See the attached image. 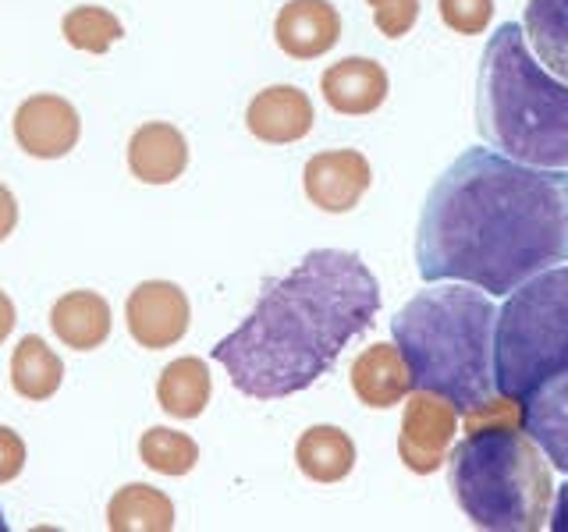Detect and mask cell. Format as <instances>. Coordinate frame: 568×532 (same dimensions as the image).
Masks as SVG:
<instances>
[{
    "mask_svg": "<svg viewBox=\"0 0 568 532\" xmlns=\"http://www.w3.org/2000/svg\"><path fill=\"white\" fill-rule=\"evenodd\" d=\"M352 390L366 408H390L408 398L413 377L398 345H369L352 362Z\"/></svg>",
    "mask_w": 568,
    "mask_h": 532,
    "instance_id": "16",
    "label": "cell"
},
{
    "mask_svg": "<svg viewBox=\"0 0 568 532\" xmlns=\"http://www.w3.org/2000/svg\"><path fill=\"white\" fill-rule=\"evenodd\" d=\"M526 35L537 61L568 82V0H529Z\"/></svg>",
    "mask_w": 568,
    "mask_h": 532,
    "instance_id": "22",
    "label": "cell"
},
{
    "mask_svg": "<svg viewBox=\"0 0 568 532\" xmlns=\"http://www.w3.org/2000/svg\"><path fill=\"white\" fill-rule=\"evenodd\" d=\"M476 129L497 153L532 167H568V82L529 58L523 25L490 35L476 79Z\"/></svg>",
    "mask_w": 568,
    "mask_h": 532,
    "instance_id": "4",
    "label": "cell"
},
{
    "mask_svg": "<svg viewBox=\"0 0 568 532\" xmlns=\"http://www.w3.org/2000/svg\"><path fill=\"white\" fill-rule=\"evenodd\" d=\"M14 224H18V203H14V195H11V188L0 182V242H4L11 231H14Z\"/></svg>",
    "mask_w": 568,
    "mask_h": 532,
    "instance_id": "28",
    "label": "cell"
},
{
    "mask_svg": "<svg viewBox=\"0 0 568 532\" xmlns=\"http://www.w3.org/2000/svg\"><path fill=\"white\" fill-rule=\"evenodd\" d=\"M189 167V142L168 121H150L135 129L129 142V171L146 185H171Z\"/></svg>",
    "mask_w": 568,
    "mask_h": 532,
    "instance_id": "15",
    "label": "cell"
},
{
    "mask_svg": "<svg viewBox=\"0 0 568 532\" xmlns=\"http://www.w3.org/2000/svg\"><path fill=\"white\" fill-rule=\"evenodd\" d=\"M373 8V22L387 35V40H402L413 32L419 18V0H366Z\"/></svg>",
    "mask_w": 568,
    "mask_h": 532,
    "instance_id": "26",
    "label": "cell"
},
{
    "mask_svg": "<svg viewBox=\"0 0 568 532\" xmlns=\"http://www.w3.org/2000/svg\"><path fill=\"white\" fill-rule=\"evenodd\" d=\"M174 519V501L150 483L121 487L106 504V525L114 532H171Z\"/></svg>",
    "mask_w": 568,
    "mask_h": 532,
    "instance_id": "20",
    "label": "cell"
},
{
    "mask_svg": "<svg viewBox=\"0 0 568 532\" xmlns=\"http://www.w3.org/2000/svg\"><path fill=\"white\" fill-rule=\"evenodd\" d=\"M377 313L381 284L369 266L345 248H313L284 277L266 280L256 309L210 355L245 398H292L331 372Z\"/></svg>",
    "mask_w": 568,
    "mask_h": 532,
    "instance_id": "2",
    "label": "cell"
},
{
    "mask_svg": "<svg viewBox=\"0 0 568 532\" xmlns=\"http://www.w3.org/2000/svg\"><path fill=\"white\" fill-rule=\"evenodd\" d=\"M295 466L313 483H342L355 469V443L337 426H310L295 443Z\"/></svg>",
    "mask_w": 568,
    "mask_h": 532,
    "instance_id": "18",
    "label": "cell"
},
{
    "mask_svg": "<svg viewBox=\"0 0 568 532\" xmlns=\"http://www.w3.org/2000/svg\"><path fill=\"white\" fill-rule=\"evenodd\" d=\"M458 433V408L434 395V390H416L405 405L402 433H398V458L408 472L430 475L444 466V454L452 451Z\"/></svg>",
    "mask_w": 568,
    "mask_h": 532,
    "instance_id": "7",
    "label": "cell"
},
{
    "mask_svg": "<svg viewBox=\"0 0 568 532\" xmlns=\"http://www.w3.org/2000/svg\"><path fill=\"white\" fill-rule=\"evenodd\" d=\"M320 93H324L331 111L363 117V114L381 111L390 93V82H387L384 64L369 58H345L320 75Z\"/></svg>",
    "mask_w": 568,
    "mask_h": 532,
    "instance_id": "14",
    "label": "cell"
},
{
    "mask_svg": "<svg viewBox=\"0 0 568 532\" xmlns=\"http://www.w3.org/2000/svg\"><path fill=\"white\" fill-rule=\"evenodd\" d=\"M82 121L64 96L36 93L14 111V139L36 160H61L79 146Z\"/></svg>",
    "mask_w": 568,
    "mask_h": 532,
    "instance_id": "9",
    "label": "cell"
},
{
    "mask_svg": "<svg viewBox=\"0 0 568 532\" xmlns=\"http://www.w3.org/2000/svg\"><path fill=\"white\" fill-rule=\"evenodd\" d=\"M139 458H142V466L160 475H185L195 469V461H200V443L189 433L168 430V426H150V430L139 437Z\"/></svg>",
    "mask_w": 568,
    "mask_h": 532,
    "instance_id": "23",
    "label": "cell"
},
{
    "mask_svg": "<svg viewBox=\"0 0 568 532\" xmlns=\"http://www.w3.org/2000/svg\"><path fill=\"white\" fill-rule=\"evenodd\" d=\"M568 263V167L519 164L497 150H466L426 192L416 270L426 284L466 280L511 295Z\"/></svg>",
    "mask_w": 568,
    "mask_h": 532,
    "instance_id": "1",
    "label": "cell"
},
{
    "mask_svg": "<svg viewBox=\"0 0 568 532\" xmlns=\"http://www.w3.org/2000/svg\"><path fill=\"white\" fill-rule=\"evenodd\" d=\"M561 369H568V263L519 284L494 327V383L505 398L523 405Z\"/></svg>",
    "mask_w": 568,
    "mask_h": 532,
    "instance_id": "6",
    "label": "cell"
},
{
    "mask_svg": "<svg viewBox=\"0 0 568 532\" xmlns=\"http://www.w3.org/2000/svg\"><path fill=\"white\" fill-rule=\"evenodd\" d=\"M189 298L171 280H142L124 306V324H129L132 341L150 351L174 348L189 334Z\"/></svg>",
    "mask_w": 568,
    "mask_h": 532,
    "instance_id": "8",
    "label": "cell"
},
{
    "mask_svg": "<svg viewBox=\"0 0 568 532\" xmlns=\"http://www.w3.org/2000/svg\"><path fill=\"white\" fill-rule=\"evenodd\" d=\"M64 383V362L43 337H22L11 355V387L26 401H47L61 390Z\"/></svg>",
    "mask_w": 568,
    "mask_h": 532,
    "instance_id": "21",
    "label": "cell"
},
{
    "mask_svg": "<svg viewBox=\"0 0 568 532\" xmlns=\"http://www.w3.org/2000/svg\"><path fill=\"white\" fill-rule=\"evenodd\" d=\"M313 100L298 85H271L253 96L245 111V124L260 142L288 146L313 132Z\"/></svg>",
    "mask_w": 568,
    "mask_h": 532,
    "instance_id": "13",
    "label": "cell"
},
{
    "mask_svg": "<svg viewBox=\"0 0 568 532\" xmlns=\"http://www.w3.org/2000/svg\"><path fill=\"white\" fill-rule=\"evenodd\" d=\"M547 529L550 532H568V483L558 487V501H555V508H550V514H547Z\"/></svg>",
    "mask_w": 568,
    "mask_h": 532,
    "instance_id": "29",
    "label": "cell"
},
{
    "mask_svg": "<svg viewBox=\"0 0 568 532\" xmlns=\"http://www.w3.org/2000/svg\"><path fill=\"white\" fill-rule=\"evenodd\" d=\"M26 469V440L11 426H0V483H11Z\"/></svg>",
    "mask_w": 568,
    "mask_h": 532,
    "instance_id": "27",
    "label": "cell"
},
{
    "mask_svg": "<svg viewBox=\"0 0 568 532\" xmlns=\"http://www.w3.org/2000/svg\"><path fill=\"white\" fill-rule=\"evenodd\" d=\"M274 40L292 61H316L342 40V14L331 0H288L277 11Z\"/></svg>",
    "mask_w": 568,
    "mask_h": 532,
    "instance_id": "11",
    "label": "cell"
},
{
    "mask_svg": "<svg viewBox=\"0 0 568 532\" xmlns=\"http://www.w3.org/2000/svg\"><path fill=\"white\" fill-rule=\"evenodd\" d=\"M61 32H64L68 47L85 50V53H106L124 35L121 18L114 11H106V8H97V4L71 8L61 18Z\"/></svg>",
    "mask_w": 568,
    "mask_h": 532,
    "instance_id": "24",
    "label": "cell"
},
{
    "mask_svg": "<svg viewBox=\"0 0 568 532\" xmlns=\"http://www.w3.org/2000/svg\"><path fill=\"white\" fill-rule=\"evenodd\" d=\"M14 301L8 298V291H0V345L8 341V334L14 330Z\"/></svg>",
    "mask_w": 568,
    "mask_h": 532,
    "instance_id": "30",
    "label": "cell"
},
{
    "mask_svg": "<svg viewBox=\"0 0 568 532\" xmlns=\"http://www.w3.org/2000/svg\"><path fill=\"white\" fill-rule=\"evenodd\" d=\"M213 380L200 355H185L164 366L156 380V401L171 419H200L210 405Z\"/></svg>",
    "mask_w": 568,
    "mask_h": 532,
    "instance_id": "19",
    "label": "cell"
},
{
    "mask_svg": "<svg viewBox=\"0 0 568 532\" xmlns=\"http://www.w3.org/2000/svg\"><path fill=\"white\" fill-rule=\"evenodd\" d=\"M523 430L558 472H568V369L540 380L523 398Z\"/></svg>",
    "mask_w": 568,
    "mask_h": 532,
    "instance_id": "12",
    "label": "cell"
},
{
    "mask_svg": "<svg viewBox=\"0 0 568 532\" xmlns=\"http://www.w3.org/2000/svg\"><path fill=\"white\" fill-rule=\"evenodd\" d=\"M0 532H8V519H4V511H0Z\"/></svg>",
    "mask_w": 568,
    "mask_h": 532,
    "instance_id": "31",
    "label": "cell"
},
{
    "mask_svg": "<svg viewBox=\"0 0 568 532\" xmlns=\"http://www.w3.org/2000/svg\"><path fill=\"white\" fill-rule=\"evenodd\" d=\"M50 327L64 348L93 351L111 337V306L97 291H68L53 301Z\"/></svg>",
    "mask_w": 568,
    "mask_h": 532,
    "instance_id": "17",
    "label": "cell"
},
{
    "mask_svg": "<svg viewBox=\"0 0 568 532\" xmlns=\"http://www.w3.org/2000/svg\"><path fill=\"white\" fill-rule=\"evenodd\" d=\"M373 171L369 160L359 150H327L310 156L306 171H302V185H306L310 203L324 213H348L359 206V200L369 192Z\"/></svg>",
    "mask_w": 568,
    "mask_h": 532,
    "instance_id": "10",
    "label": "cell"
},
{
    "mask_svg": "<svg viewBox=\"0 0 568 532\" xmlns=\"http://www.w3.org/2000/svg\"><path fill=\"white\" fill-rule=\"evenodd\" d=\"M440 22L458 35L487 32L494 18V0H437Z\"/></svg>",
    "mask_w": 568,
    "mask_h": 532,
    "instance_id": "25",
    "label": "cell"
},
{
    "mask_svg": "<svg viewBox=\"0 0 568 532\" xmlns=\"http://www.w3.org/2000/svg\"><path fill=\"white\" fill-rule=\"evenodd\" d=\"M452 490L466 519L487 532H540L555 501L547 454L523 426H487L462 440Z\"/></svg>",
    "mask_w": 568,
    "mask_h": 532,
    "instance_id": "5",
    "label": "cell"
},
{
    "mask_svg": "<svg viewBox=\"0 0 568 532\" xmlns=\"http://www.w3.org/2000/svg\"><path fill=\"white\" fill-rule=\"evenodd\" d=\"M497 306L476 284L426 288L390 319V334L416 390H434L458 412L497 395L494 383Z\"/></svg>",
    "mask_w": 568,
    "mask_h": 532,
    "instance_id": "3",
    "label": "cell"
}]
</instances>
